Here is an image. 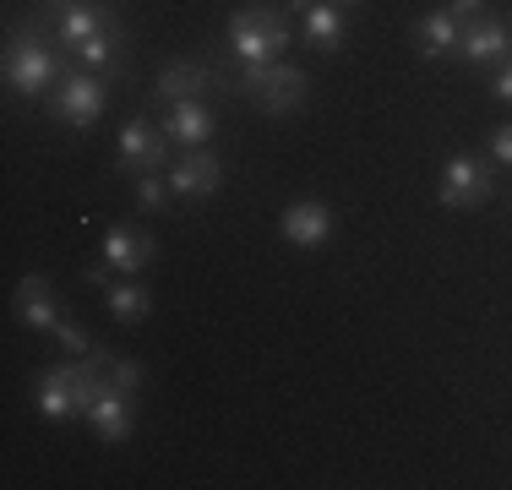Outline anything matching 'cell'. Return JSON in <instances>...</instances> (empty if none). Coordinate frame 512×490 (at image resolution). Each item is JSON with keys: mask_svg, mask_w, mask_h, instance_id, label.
<instances>
[{"mask_svg": "<svg viewBox=\"0 0 512 490\" xmlns=\"http://www.w3.org/2000/svg\"><path fill=\"white\" fill-rule=\"evenodd\" d=\"M109 365L115 354L109 349H88V354H71L66 365H50V371L33 376V409L44 420H82L93 409V398L109 387Z\"/></svg>", "mask_w": 512, "mask_h": 490, "instance_id": "obj_1", "label": "cell"}, {"mask_svg": "<svg viewBox=\"0 0 512 490\" xmlns=\"http://www.w3.org/2000/svg\"><path fill=\"white\" fill-rule=\"evenodd\" d=\"M77 66V60L66 55V49H55L44 39V28L33 22V28H17L6 39V60H0V77H6L11 93L22 98H50L60 82H66V71Z\"/></svg>", "mask_w": 512, "mask_h": 490, "instance_id": "obj_2", "label": "cell"}, {"mask_svg": "<svg viewBox=\"0 0 512 490\" xmlns=\"http://www.w3.org/2000/svg\"><path fill=\"white\" fill-rule=\"evenodd\" d=\"M224 44L240 66L251 60H284V49L295 44V28H289V11L284 6H246L229 17Z\"/></svg>", "mask_w": 512, "mask_h": 490, "instance_id": "obj_3", "label": "cell"}, {"mask_svg": "<svg viewBox=\"0 0 512 490\" xmlns=\"http://www.w3.org/2000/svg\"><path fill=\"white\" fill-rule=\"evenodd\" d=\"M240 93H251L262 115H289L311 98V71L289 66V60H251V66H240Z\"/></svg>", "mask_w": 512, "mask_h": 490, "instance_id": "obj_4", "label": "cell"}, {"mask_svg": "<svg viewBox=\"0 0 512 490\" xmlns=\"http://www.w3.org/2000/svg\"><path fill=\"white\" fill-rule=\"evenodd\" d=\"M202 93H213V98H235V93H240V77L229 82L218 60L186 55V60H169V66L158 71V82H153V93H148V98H153V104H180V98H202Z\"/></svg>", "mask_w": 512, "mask_h": 490, "instance_id": "obj_5", "label": "cell"}, {"mask_svg": "<svg viewBox=\"0 0 512 490\" xmlns=\"http://www.w3.org/2000/svg\"><path fill=\"white\" fill-rule=\"evenodd\" d=\"M104 104H109V82L99 77V71H82V66H71L66 82H60V88L44 98V109H50L60 126H71V131L99 126Z\"/></svg>", "mask_w": 512, "mask_h": 490, "instance_id": "obj_6", "label": "cell"}, {"mask_svg": "<svg viewBox=\"0 0 512 490\" xmlns=\"http://www.w3.org/2000/svg\"><path fill=\"white\" fill-rule=\"evenodd\" d=\"M491 158H474V153H453L442 164V186H436V202L447 213H474L496 196V175H491Z\"/></svg>", "mask_w": 512, "mask_h": 490, "instance_id": "obj_7", "label": "cell"}, {"mask_svg": "<svg viewBox=\"0 0 512 490\" xmlns=\"http://www.w3.org/2000/svg\"><path fill=\"white\" fill-rule=\"evenodd\" d=\"M169 142L164 137V126L158 120H148V115H137V120H126L120 126V142H115V169L120 175H164L169 169Z\"/></svg>", "mask_w": 512, "mask_h": 490, "instance_id": "obj_8", "label": "cell"}, {"mask_svg": "<svg viewBox=\"0 0 512 490\" xmlns=\"http://www.w3.org/2000/svg\"><path fill=\"white\" fill-rule=\"evenodd\" d=\"M164 180L175 191V202H207V196L224 186V158L213 147H186L180 158H169Z\"/></svg>", "mask_w": 512, "mask_h": 490, "instance_id": "obj_9", "label": "cell"}, {"mask_svg": "<svg viewBox=\"0 0 512 490\" xmlns=\"http://www.w3.org/2000/svg\"><path fill=\"white\" fill-rule=\"evenodd\" d=\"M512 55V22L507 17H463L458 28V66H502Z\"/></svg>", "mask_w": 512, "mask_h": 490, "instance_id": "obj_10", "label": "cell"}, {"mask_svg": "<svg viewBox=\"0 0 512 490\" xmlns=\"http://www.w3.org/2000/svg\"><path fill=\"white\" fill-rule=\"evenodd\" d=\"M338 229V213L322 202V196H300V202H289L284 213H278V235H284L295 251H316V245H327Z\"/></svg>", "mask_w": 512, "mask_h": 490, "instance_id": "obj_11", "label": "cell"}, {"mask_svg": "<svg viewBox=\"0 0 512 490\" xmlns=\"http://www.w3.org/2000/svg\"><path fill=\"white\" fill-rule=\"evenodd\" d=\"M158 126H164V137L175 147H207L218 131V109L202 104V98H180V104H164Z\"/></svg>", "mask_w": 512, "mask_h": 490, "instance_id": "obj_12", "label": "cell"}, {"mask_svg": "<svg viewBox=\"0 0 512 490\" xmlns=\"http://www.w3.org/2000/svg\"><path fill=\"white\" fill-rule=\"evenodd\" d=\"M82 420H88L93 436L109 441V447H115V441H131V431H137V392H120L115 382H109Z\"/></svg>", "mask_w": 512, "mask_h": 490, "instance_id": "obj_13", "label": "cell"}, {"mask_svg": "<svg viewBox=\"0 0 512 490\" xmlns=\"http://www.w3.org/2000/svg\"><path fill=\"white\" fill-rule=\"evenodd\" d=\"M104 262L115 267L120 278H131V273H142V267H153V262H158L153 229H142V224H115V229L104 235Z\"/></svg>", "mask_w": 512, "mask_h": 490, "instance_id": "obj_14", "label": "cell"}, {"mask_svg": "<svg viewBox=\"0 0 512 490\" xmlns=\"http://www.w3.org/2000/svg\"><path fill=\"white\" fill-rule=\"evenodd\" d=\"M458 28H463V17L458 11H425V17H414V49H420L425 60H453L458 55Z\"/></svg>", "mask_w": 512, "mask_h": 490, "instance_id": "obj_15", "label": "cell"}, {"mask_svg": "<svg viewBox=\"0 0 512 490\" xmlns=\"http://www.w3.org/2000/svg\"><path fill=\"white\" fill-rule=\"evenodd\" d=\"M300 33H306V44L311 49H344L349 44V11L344 6H333V0H316V6L300 11Z\"/></svg>", "mask_w": 512, "mask_h": 490, "instance_id": "obj_16", "label": "cell"}, {"mask_svg": "<svg viewBox=\"0 0 512 490\" xmlns=\"http://www.w3.org/2000/svg\"><path fill=\"white\" fill-rule=\"evenodd\" d=\"M17 322L33 327V333H55L60 311H55V289H50V278H44V273H28L17 284Z\"/></svg>", "mask_w": 512, "mask_h": 490, "instance_id": "obj_17", "label": "cell"}, {"mask_svg": "<svg viewBox=\"0 0 512 490\" xmlns=\"http://www.w3.org/2000/svg\"><path fill=\"white\" fill-rule=\"evenodd\" d=\"M104 305H109V316H115V322L137 327L142 316L153 311V289H148V284H131V278H120V284L104 289Z\"/></svg>", "mask_w": 512, "mask_h": 490, "instance_id": "obj_18", "label": "cell"}, {"mask_svg": "<svg viewBox=\"0 0 512 490\" xmlns=\"http://www.w3.org/2000/svg\"><path fill=\"white\" fill-rule=\"evenodd\" d=\"M169 202H175V191H169L164 175H137V207L142 213H164Z\"/></svg>", "mask_w": 512, "mask_h": 490, "instance_id": "obj_19", "label": "cell"}, {"mask_svg": "<svg viewBox=\"0 0 512 490\" xmlns=\"http://www.w3.org/2000/svg\"><path fill=\"white\" fill-rule=\"evenodd\" d=\"M142 376H148V371H142V360H126V354L109 365V382H115L120 392H142Z\"/></svg>", "mask_w": 512, "mask_h": 490, "instance_id": "obj_20", "label": "cell"}, {"mask_svg": "<svg viewBox=\"0 0 512 490\" xmlns=\"http://www.w3.org/2000/svg\"><path fill=\"white\" fill-rule=\"evenodd\" d=\"M55 338H60V349H66V354H88L93 349V333L82 322H55Z\"/></svg>", "mask_w": 512, "mask_h": 490, "instance_id": "obj_21", "label": "cell"}, {"mask_svg": "<svg viewBox=\"0 0 512 490\" xmlns=\"http://www.w3.org/2000/svg\"><path fill=\"white\" fill-rule=\"evenodd\" d=\"M485 142H491V164L512 169V120H507V126H491V137H485Z\"/></svg>", "mask_w": 512, "mask_h": 490, "instance_id": "obj_22", "label": "cell"}, {"mask_svg": "<svg viewBox=\"0 0 512 490\" xmlns=\"http://www.w3.org/2000/svg\"><path fill=\"white\" fill-rule=\"evenodd\" d=\"M491 93L502 98V104H512V55L502 60V66H496V77H491Z\"/></svg>", "mask_w": 512, "mask_h": 490, "instance_id": "obj_23", "label": "cell"}, {"mask_svg": "<svg viewBox=\"0 0 512 490\" xmlns=\"http://www.w3.org/2000/svg\"><path fill=\"white\" fill-rule=\"evenodd\" d=\"M485 6H491V0H447V11H458V17H480Z\"/></svg>", "mask_w": 512, "mask_h": 490, "instance_id": "obj_24", "label": "cell"}, {"mask_svg": "<svg viewBox=\"0 0 512 490\" xmlns=\"http://www.w3.org/2000/svg\"><path fill=\"white\" fill-rule=\"evenodd\" d=\"M333 6H344V11H355V6H365V0H333Z\"/></svg>", "mask_w": 512, "mask_h": 490, "instance_id": "obj_25", "label": "cell"}, {"mask_svg": "<svg viewBox=\"0 0 512 490\" xmlns=\"http://www.w3.org/2000/svg\"><path fill=\"white\" fill-rule=\"evenodd\" d=\"M267 6H273V0H267Z\"/></svg>", "mask_w": 512, "mask_h": 490, "instance_id": "obj_26", "label": "cell"}]
</instances>
